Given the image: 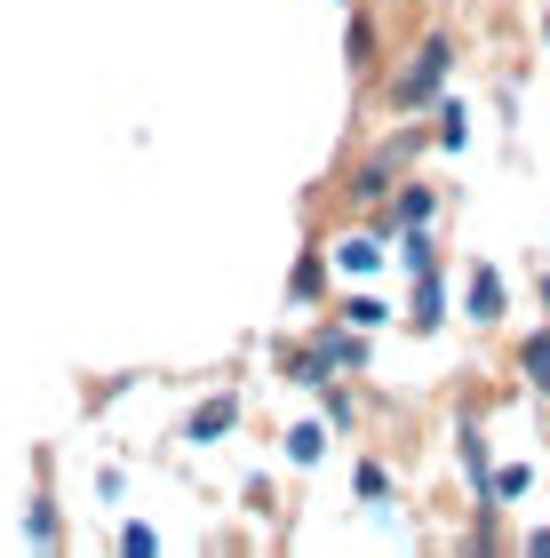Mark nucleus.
<instances>
[{"label":"nucleus","mask_w":550,"mask_h":558,"mask_svg":"<svg viewBox=\"0 0 550 558\" xmlns=\"http://www.w3.org/2000/svg\"><path fill=\"white\" fill-rule=\"evenodd\" d=\"M439 72H447V40H431V48H423V64L407 72V81H399V105H431V88H439Z\"/></svg>","instance_id":"1"},{"label":"nucleus","mask_w":550,"mask_h":558,"mask_svg":"<svg viewBox=\"0 0 550 558\" xmlns=\"http://www.w3.org/2000/svg\"><path fill=\"white\" fill-rule=\"evenodd\" d=\"M494 312H503V295H494V279L479 271V279H470V319H494Z\"/></svg>","instance_id":"2"},{"label":"nucleus","mask_w":550,"mask_h":558,"mask_svg":"<svg viewBox=\"0 0 550 558\" xmlns=\"http://www.w3.org/2000/svg\"><path fill=\"white\" fill-rule=\"evenodd\" d=\"M527 375H535V384H550V336L527 343Z\"/></svg>","instance_id":"3"}]
</instances>
